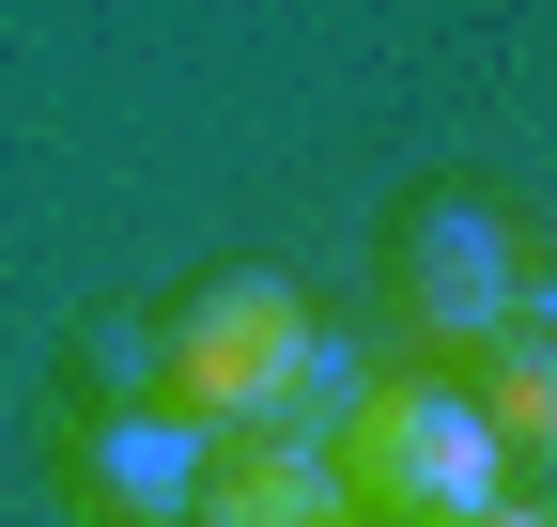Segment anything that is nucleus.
Wrapping results in <instances>:
<instances>
[{
    "mask_svg": "<svg viewBox=\"0 0 557 527\" xmlns=\"http://www.w3.org/2000/svg\"><path fill=\"white\" fill-rule=\"evenodd\" d=\"M341 481H357L372 527H480V512H511V450L496 419H480V388L434 372V357H387L372 372V404L341 419Z\"/></svg>",
    "mask_w": 557,
    "mask_h": 527,
    "instance_id": "f03ea898",
    "label": "nucleus"
},
{
    "mask_svg": "<svg viewBox=\"0 0 557 527\" xmlns=\"http://www.w3.org/2000/svg\"><path fill=\"white\" fill-rule=\"evenodd\" d=\"M357 527H372V512H357Z\"/></svg>",
    "mask_w": 557,
    "mask_h": 527,
    "instance_id": "6e6552de",
    "label": "nucleus"
},
{
    "mask_svg": "<svg viewBox=\"0 0 557 527\" xmlns=\"http://www.w3.org/2000/svg\"><path fill=\"white\" fill-rule=\"evenodd\" d=\"M465 388H480V419H496L511 481H527V497H557V326H511L496 357H465Z\"/></svg>",
    "mask_w": 557,
    "mask_h": 527,
    "instance_id": "423d86ee",
    "label": "nucleus"
},
{
    "mask_svg": "<svg viewBox=\"0 0 557 527\" xmlns=\"http://www.w3.org/2000/svg\"><path fill=\"white\" fill-rule=\"evenodd\" d=\"M201 527H357V481H341V434H218V481H201Z\"/></svg>",
    "mask_w": 557,
    "mask_h": 527,
    "instance_id": "39448f33",
    "label": "nucleus"
},
{
    "mask_svg": "<svg viewBox=\"0 0 557 527\" xmlns=\"http://www.w3.org/2000/svg\"><path fill=\"white\" fill-rule=\"evenodd\" d=\"M480 527H557V497H511V512H480Z\"/></svg>",
    "mask_w": 557,
    "mask_h": 527,
    "instance_id": "0eeeda50",
    "label": "nucleus"
},
{
    "mask_svg": "<svg viewBox=\"0 0 557 527\" xmlns=\"http://www.w3.org/2000/svg\"><path fill=\"white\" fill-rule=\"evenodd\" d=\"M310 295L278 280V264H201V280L156 310V357H171V404L201 419V434H263L278 404H295V372H310Z\"/></svg>",
    "mask_w": 557,
    "mask_h": 527,
    "instance_id": "20e7f679",
    "label": "nucleus"
},
{
    "mask_svg": "<svg viewBox=\"0 0 557 527\" xmlns=\"http://www.w3.org/2000/svg\"><path fill=\"white\" fill-rule=\"evenodd\" d=\"M387 310H403V342H434V372L496 357L511 326L542 310L527 218L496 203V186H418V203L387 218Z\"/></svg>",
    "mask_w": 557,
    "mask_h": 527,
    "instance_id": "7ed1b4c3",
    "label": "nucleus"
},
{
    "mask_svg": "<svg viewBox=\"0 0 557 527\" xmlns=\"http://www.w3.org/2000/svg\"><path fill=\"white\" fill-rule=\"evenodd\" d=\"M62 512L78 527H201V481H218V434L171 404V357H156V310H94L62 342Z\"/></svg>",
    "mask_w": 557,
    "mask_h": 527,
    "instance_id": "f257e3e1",
    "label": "nucleus"
}]
</instances>
